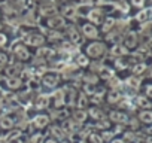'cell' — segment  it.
I'll return each instance as SVG.
<instances>
[{
  "label": "cell",
  "instance_id": "cell-5",
  "mask_svg": "<svg viewBox=\"0 0 152 143\" xmlns=\"http://www.w3.org/2000/svg\"><path fill=\"white\" fill-rule=\"evenodd\" d=\"M149 143H152V139H149Z\"/></svg>",
  "mask_w": 152,
  "mask_h": 143
},
{
  "label": "cell",
  "instance_id": "cell-4",
  "mask_svg": "<svg viewBox=\"0 0 152 143\" xmlns=\"http://www.w3.org/2000/svg\"><path fill=\"white\" fill-rule=\"evenodd\" d=\"M146 94H148L149 97H152V85H149V87L146 88Z\"/></svg>",
  "mask_w": 152,
  "mask_h": 143
},
{
  "label": "cell",
  "instance_id": "cell-1",
  "mask_svg": "<svg viewBox=\"0 0 152 143\" xmlns=\"http://www.w3.org/2000/svg\"><path fill=\"white\" fill-rule=\"evenodd\" d=\"M140 118L143 122H152V112H145L140 115Z\"/></svg>",
  "mask_w": 152,
  "mask_h": 143
},
{
  "label": "cell",
  "instance_id": "cell-2",
  "mask_svg": "<svg viewBox=\"0 0 152 143\" xmlns=\"http://www.w3.org/2000/svg\"><path fill=\"white\" fill-rule=\"evenodd\" d=\"M139 104L143 106V107H149V101H148L146 98H142V97L139 98Z\"/></svg>",
  "mask_w": 152,
  "mask_h": 143
},
{
  "label": "cell",
  "instance_id": "cell-3",
  "mask_svg": "<svg viewBox=\"0 0 152 143\" xmlns=\"http://www.w3.org/2000/svg\"><path fill=\"white\" fill-rule=\"evenodd\" d=\"M37 119H39V121H37V124H39V125H43V124L48 121V119H46V118H43V116H40V118H37Z\"/></svg>",
  "mask_w": 152,
  "mask_h": 143
}]
</instances>
